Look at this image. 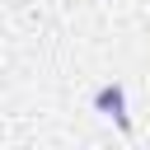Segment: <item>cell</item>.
I'll use <instances>...</instances> for the list:
<instances>
[{
    "instance_id": "1",
    "label": "cell",
    "mask_w": 150,
    "mask_h": 150,
    "mask_svg": "<svg viewBox=\"0 0 150 150\" xmlns=\"http://www.w3.org/2000/svg\"><path fill=\"white\" fill-rule=\"evenodd\" d=\"M94 112H98V117H108L122 136L131 131V117H127V89H122L117 80H108V84H98V89H94Z\"/></svg>"
}]
</instances>
